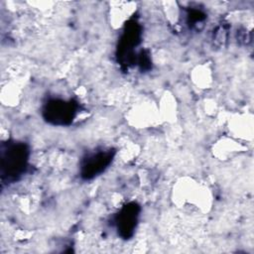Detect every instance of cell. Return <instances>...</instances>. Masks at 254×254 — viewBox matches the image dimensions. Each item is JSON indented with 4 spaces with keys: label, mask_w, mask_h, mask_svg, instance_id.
I'll return each mask as SVG.
<instances>
[{
    "label": "cell",
    "mask_w": 254,
    "mask_h": 254,
    "mask_svg": "<svg viewBox=\"0 0 254 254\" xmlns=\"http://www.w3.org/2000/svg\"><path fill=\"white\" fill-rule=\"evenodd\" d=\"M44 113L48 121L58 125H64L73 120L76 114V109L71 100L64 101L53 99L47 103Z\"/></svg>",
    "instance_id": "cell-2"
},
{
    "label": "cell",
    "mask_w": 254,
    "mask_h": 254,
    "mask_svg": "<svg viewBox=\"0 0 254 254\" xmlns=\"http://www.w3.org/2000/svg\"><path fill=\"white\" fill-rule=\"evenodd\" d=\"M139 211L140 208L136 203H129L118 213L116 218L117 228L122 236L128 237L132 235L137 225Z\"/></svg>",
    "instance_id": "cell-4"
},
{
    "label": "cell",
    "mask_w": 254,
    "mask_h": 254,
    "mask_svg": "<svg viewBox=\"0 0 254 254\" xmlns=\"http://www.w3.org/2000/svg\"><path fill=\"white\" fill-rule=\"evenodd\" d=\"M28 149L24 144H11L2 154V174L9 179H18L24 172L28 162Z\"/></svg>",
    "instance_id": "cell-1"
},
{
    "label": "cell",
    "mask_w": 254,
    "mask_h": 254,
    "mask_svg": "<svg viewBox=\"0 0 254 254\" xmlns=\"http://www.w3.org/2000/svg\"><path fill=\"white\" fill-rule=\"evenodd\" d=\"M112 159L113 151H111V149L89 154L82 161L81 176L87 180L98 176L110 165Z\"/></svg>",
    "instance_id": "cell-3"
}]
</instances>
